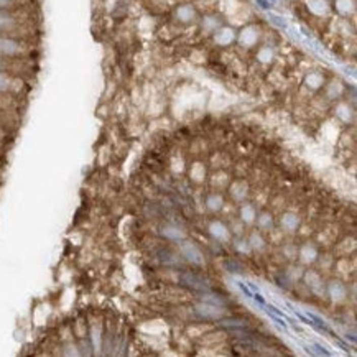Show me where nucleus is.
<instances>
[{
	"label": "nucleus",
	"instance_id": "0eeeda50",
	"mask_svg": "<svg viewBox=\"0 0 357 357\" xmlns=\"http://www.w3.org/2000/svg\"><path fill=\"white\" fill-rule=\"evenodd\" d=\"M281 227L285 229V231H288V232H293V231H296V229H298V226H300V219H298V216L296 214H293V212H287V214H283L281 216Z\"/></svg>",
	"mask_w": 357,
	"mask_h": 357
},
{
	"label": "nucleus",
	"instance_id": "ddd939ff",
	"mask_svg": "<svg viewBox=\"0 0 357 357\" xmlns=\"http://www.w3.org/2000/svg\"><path fill=\"white\" fill-rule=\"evenodd\" d=\"M247 242H248V245H251L252 251H262V248L265 247V240H264V237H262L260 232H252Z\"/></svg>",
	"mask_w": 357,
	"mask_h": 357
},
{
	"label": "nucleus",
	"instance_id": "39448f33",
	"mask_svg": "<svg viewBox=\"0 0 357 357\" xmlns=\"http://www.w3.org/2000/svg\"><path fill=\"white\" fill-rule=\"evenodd\" d=\"M209 232L211 235L219 242H227L229 237H231V234H229V229L222 224L221 221H214L209 224Z\"/></svg>",
	"mask_w": 357,
	"mask_h": 357
},
{
	"label": "nucleus",
	"instance_id": "9d476101",
	"mask_svg": "<svg viewBox=\"0 0 357 357\" xmlns=\"http://www.w3.org/2000/svg\"><path fill=\"white\" fill-rule=\"evenodd\" d=\"M231 194L234 196V199H244L247 196V183L244 181H235V183L231 186Z\"/></svg>",
	"mask_w": 357,
	"mask_h": 357
},
{
	"label": "nucleus",
	"instance_id": "f3484780",
	"mask_svg": "<svg viewBox=\"0 0 357 357\" xmlns=\"http://www.w3.org/2000/svg\"><path fill=\"white\" fill-rule=\"evenodd\" d=\"M234 247L237 248V251H239L240 254H248V252L252 251L251 245H248V242H247V240H240V239H239V240H235Z\"/></svg>",
	"mask_w": 357,
	"mask_h": 357
},
{
	"label": "nucleus",
	"instance_id": "1a4fd4ad",
	"mask_svg": "<svg viewBox=\"0 0 357 357\" xmlns=\"http://www.w3.org/2000/svg\"><path fill=\"white\" fill-rule=\"evenodd\" d=\"M257 218V212H255V207L252 204H244L240 207V219L242 222H245V224H252Z\"/></svg>",
	"mask_w": 357,
	"mask_h": 357
},
{
	"label": "nucleus",
	"instance_id": "7ed1b4c3",
	"mask_svg": "<svg viewBox=\"0 0 357 357\" xmlns=\"http://www.w3.org/2000/svg\"><path fill=\"white\" fill-rule=\"evenodd\" d=\"M20 20L13 13L7 10H0V33H10L18 26Z\"/></svg>",
	"mask_w": 357,
	"mask_h": 357
},
{
	"label": "nucleus",
	"instance_id": "f8f14e48",
	"mask_svg": "<svg viewBox=\"0 0 357 357\" xmlns=\"http://www.w3.org/2000/svg\"><path fill=\"white\" fill-rule=\"evenodd\" d=\"M161 234H163L165 237L170 239V240H183V237H185V234L181 232L178 227H174V226H166V227H163Z\"/></svg>",
	"mask_w": 357,
	"mask_h": 357
},
{
	"label": "nucleus",
	"instance_id": "dca6fc26",
	"mask_svg": "<svg viewBox=\"0 0 357 357\" xmlns=\"http://www.w3.org/2000/svg\"><path fill=\"white\" fill-rule=\"evenodd\" d=\"M12 86H13V79H12L7 73L0 71V92L10 91Z\"/></svg>",
	"mask_w": 357,
	"mask_h": 357
},
{
	"label": "nucleus",
	"instance_id": "6ab92c4d",
	"mask_svg": "<svg viewBox=\"0 0 357 357\" xmlns=\"http://www.w3.org/2000/svg\"><path fill=\"white\" fill-rule=\"evenodd\" d=\"M178 15H180V18L188 20L190 17H193V10H190V9H181V10L178 12Z\"/></svg>",
	"mask_w": 357,
	"mask_h": 357
},
{
	"label": "nucleus",
	"instance_id": "9b49d317",
	"mask_svg": "<svg viewBox=\"0 0 357 357\" xmlns=\"http://www.w3.org/2000/svg\"><path fill=\"white\" fill-rule=\"evenodd\" d=\"M198 313L203 314L204 318H218L221 314L219 308L216 305H209V303H204V305H199L198 306Z\"/></svg>",
	"mask_w": 357,
	"mask_h": 357
},
{
	"label": "nucleus",
	"instance_id": "4468645a",
	"mask_svg": "<svg viewBox=\"0 0 357 357\" xmlns=\"http://www.w3.org/2000/svg\"><path fill=\"white\" fill-rule=\"evenodd\" d=\"M257 224L262 231H270L273 227V218L270 212H262L259 218H257Z\"/></svg>",
	"mask_w": 357,
	"mask_h": 357
},
{
	"label": "nucleus",
	"instance_id": "f257e3e1",
	"mask_svg": "<svg viewBox=\"0 0 357 357\" xmlns=\"http://www.w3.org/2000/svg\"><path fill=\"white\" fill-rule=\"evenodd\" d=\"M25 50H26L25 45L20 43L18 40L0 35V56H5V58L20 56V55H23Z\"/></svg>",
	"mask_w": 357,
	"mask_h": 357
},
{
	"label": "nucleus",
	"instance_id": "423d86ee",
	"mask_svg": "<svg viewBox=\"0 0 357 357\" xmlns=\"http://www.w3.org/2000/svg\"><path fill=\"white\" fill-rule=\"evenodd\" d=\"M305 281H306V285L311 288L316 295H323V292H325V288H323L321 277H319L318 273H314V272H306V273H305Z\"/></svg>",
	"mask_w": 357,
	"mask_h": 357
},
{
	"label": "nucleus",
	"instance_id": "2eb2a0df",
	"mask_svg": "<svg viewBox=\"0 0 357 357\" xmlns=\"http://www.w3.org/2000/svg\"><path fill=\"white\" fill-rule=\"evenodd\" d=\"M206 204L211 211H219L224 206V199H222L221 194H211V196H207Z\"/></svg>",
	"mask_w": 357,
	"mask_h": 357
},
{
	"label": "nucleus",
	"instance_id": "f03ea898",
	"mask_svg": "<svg viewBox=\"0 0 357 357\" xmlns=\"http://www.w3.org/2000/svg\"><path fill=\"white\" fill-rule=\"evenodd\" d=\"M180 248H181V254H183V257L188 262H191V264H194V265H204L203 252H201L194 244H191V242H183Z\"/></svg>",
	"mask_w": 357,
	"mask_h": 357
},
{
	"label": "nucleus",
	"instance_id": "a211bd4d",
	"mask_svg": "<svg viewBox=\"0 0 357 357\" xmlns=\"http://www.w3.org/2000/svg\"><path fill=\"white\" fill-rule=\"evenodd\" d=\"M17 4V0H0V10H7Z\"/></svg>",
	"mask_w": 357,
	"mask_h": 357
},
{
	"label": "nucleus",
	"instance_id": "20e7f679",
	"mask_svg": "<svg viewBox=\"0 0 357 357\" xmlns=\"http://www.w3.org/2000/svg\"><path fill=\"white\" fill-rule=\"evenodd\" d=\"M328 295L331 296L333 301H338L339 303L342 300H346L347 288L344 287V283H341V281L333 280V281H329V285H328Z\"/></svg>",
	"mask_w": 357,
	"mask_h": 357
},
{
	"label": "nucleus",
	"instance_id": "6e6552de",
	"mask_svg": "<svg viewBox=\"0 0 357 357\" xmlns=\"http://www.w3.org/2000/svg\"><path fill=\"white\" fill-rule=\"evenodd\" d=\"M300 257H301L303 262H305V264H313V262L318 259V251H316L314 245L305 244L300 248Z\"/></svg>",
	"mask_w": 357,
	"mask_h": 357
}]
</instances>
